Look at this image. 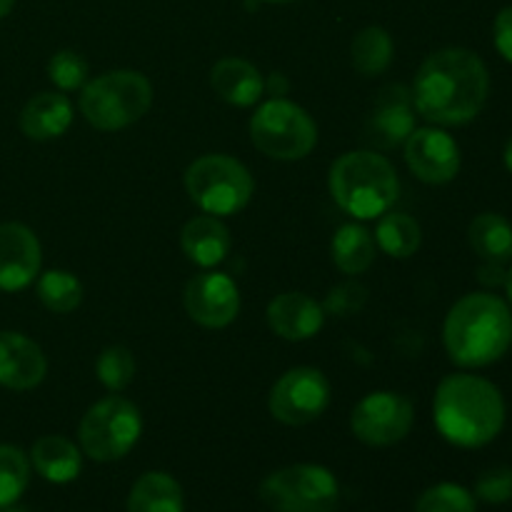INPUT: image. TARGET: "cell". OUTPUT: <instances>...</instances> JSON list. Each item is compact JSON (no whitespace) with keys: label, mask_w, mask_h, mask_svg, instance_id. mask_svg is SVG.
I'll return each mask as SVG.
<instances>
[{"label":"cell","mask_w":512,"mask_h":512,"mask_svg":"<svg viewBox=\"0 0 512 512\" xmlns=\"http://www.w3.org/2000/svg\"><path fill=\"white\" fill-rule=\"evenodd\" d=\"M413 105L433 125H465L483 110L490 93V75L478 53L443 48L428 55L413 83Z\"/></svg>","instance_id":"obj_1"},{"label":"cell","mask_w":512,"mask_h":512,"mask_svg":"<svg viewBox=\"0 0 512 512\" xmlns=\"http://www.w3.org/2000/svg\"><path fill=\"white\" fill-rule=\"evenodd\" d=\"M435 428L458 448H483L505 425V400L490 380L478 375H448L435 390Z\"/></svg>","instance_id":"obj_2"},{"label":"cell","mask_w":512,"mask_h":512,"mask_svg":"<svg viewBox=\"0 0 512 512\" xmlns=\"http://www.w3.org/2000/svg\"><path fill=\"white\" fill-rule=\"evenodd\" d=\"M450 360L463 368H485L512 345V313L493 293H470L450 308L443 325Z\"/></svg>","instance_id":"obj_3"},{"label":"cell","mask_w":512,"mask_h":512,"mask_svg":"<svg viewBox=\"0 0 512 512\" xmlns=\"http://www.w3.org/2000/svg\"><path fill=\"white\" fill-rule=\"evenodd\" d=\"M328 188L343 213L373 220L388 213L400 193L393 163L375 150H350L330 165Z\"/></svg>","instance_id":"obj_4"},{"label":"cell","mask_w":512,"mask_h":512,"mask_svg":"<svg viewBox=\"0 0 512 512\" xmlns=\"http://www.w3.org/2000/svg\"><path fill=\"white\" fill-rule=\"evenodd\" d=\"M153 105V85L138 70H110L88 80L78 108L95 130H123L138 123Z\"/></svg>","instance_id":"obj_5"},{"label":"cell","mask_w":512,"mask_h":512,"mask_svg":"<svg viewBox=\"0 0 512 512\" xmlns=\"http://www.w3.org/2000/svg\"><path fill=\"white\" fill-rule=\"evenodd\" d=\"M185 190L203 213L223 218L235 215L250 203L255 183L240 160L223 153H210L193 160L185 170Z\"/></svg>","instance_id":"obj_6"},{"label":"cell","mask_w":512,"mask_h":512,"mask_svg":"<svg viewBox=\"0 0 512 512\" xmlns=\"http://www.w3.org/2000/svg\"><path fill=\"white\" fill-rule=\"evenodd\" d=\"M143 433V418L135 403L108 395L85 410L78 428L83 453L95 463H113L125 458Z\"/></svg>","instance_id":"obj_7"},{"label":"cell","mask_w":512,"mask_h":512,"mask_svg":"<svg viewBox=\"0 0 512 512\" xmlns=\"http://www.w3.org/2000/svg\"><path fill=\"white\" fill-rule=\"evenodd\" d=\"M250 140L273 160H303L318 143V125L300 105L273 98L250 118Z\"/></svg>","instance_id":"obj_8"},{"label":"cell","mask_w":512,"mask_h":512,"mask_svg":"<svg viewBox=\"0 0 512 512\" xmlns=\"http://www.w3.org/2000/svg\"><path fill=\"white\" fill-rule=\"evenodd\" d=\"M260 498L273 512H333L340 485L323 465H288L275 470L260 485Z\"/></svg>","instance_id":"obj_9"},{"label":"cell","mask_w":512,"mask_h":512,"mask_svg":"<svg viewBox=\"0 0 512 512\" xmlns=\"http://www.w3.org/2000/svg\"><path fill=\"white\" fill-rule=\"evenodd\" d=\"M330 405V383L318 368H293L280 375L268 395V410L278 423L308 425Z\"/></svg>","instance_id":"obj_10"},{"label":"cell","mask_w":512,"mask_h":512,"mask_svg":"<svg viewBox=\"0 0 512 512\" xmlns=\"http://www.w3.org/2000/svg\"><path fill=\"white\" fill-rule=\"evenodd\" d=\"M415 408L405 395L378 390L360 400L350 415V430L370 448H390L410 435Z\"/></svg>","instance_id":"obj_11"},{"label":"cell","mask_w":512,"mask_h":512,"mask_svg":"<svg viewBox=\"0 0 512 512\" xmlns=\"http://www.w3.org/2000/svg\"><path fill=\"white\" fill-rule=\"evenodd\" d=\"M183 305L193 323L218 330L238 318L240 290L230 275L205 270L185 285Z\"/></svg>","instance_id":"obj_12"},{"label":"cell","mask_w":512,"mask_h":512,"mask_svg":"<svg viewBox=\"0 0 512 512\" xmlns=\"http://www.w3.org/2000/svg\"><path fill=\"white\" fill-rule=\"evenodd\" d=\"M403 145L405 163L423 183L445 185L460 173V148L445 130L415 128Z\"/></svg>","instance_id":"obj_13"},{"label":"cell","mask_w":512,"mask_h":512,"mask_svg":"<svg viewBox=\"0 0 512 512\" xmlns=\"http://www.w3.org/2000/svg\"><path fill=\"white\" fill-rule=\"evenodd\" d=\"M415 130L413 93L405 85H385L365 123V138L375 148H398Z\"/></svg>","instance_id":"obj_14"},{"label":"cell","mask_w":512,"mask_h":512,"mask_svg":"<svg viewBox=\"0 0 512 512\" xmlns=\"http://www.w3.org/2000/svg\"><path fill=\"white\" fill-rule=\"evenodd\" d=\"M40 263H43L40 240L28 225H0V290L18 293L28 288L40 275Z\"/></svg>","instance_id":"obj_15"},{"label":"cell","mask_w":512,"mask_h":512,"mask_svg":"<svg viewBox=\"0 0 512 512\" xmlns=\"http://www.w3.org/2000/svg\"><path fill=\"white\" fill-rule=\"evenodd\" d=\"M265 318L275 335L290 340V343H300V340L315 338L323 330L325 310L310 295L290 290V293H280L270 300Z\"/></svg>","instance_id":"obj_16"},{"label":"cell","mask_w":512,"mask_h":512,"mask_svg":"<svg viewBox=\"0 0 512 512\" xmlns=\"http://www.w3.org/2000/svg\"><path fill=\"white\" fill-rule=\"evenodd\" d=\"M48 373V360L40 345L23 333H0V385L10 390H30Z\"/></svg>","instance_id":"obj_17"},{"label":"cell","mask_w":512,"mask_h":512,"mask_svg":"<svg viewBox=\"0 0 512 512\" xmlns=\"http://www.w3.org/2000/svg\"><path fill=\"white\" fill-rule=\"evenodd\" d=\"M180 245H183V253L188 255L190 263L208 270L228 258L230 248H233V238H230V230L223 220L205 213L195 215L193 220L183 225Z\"/></svg>","instance_id":"obj_18"},{"label":"cell","mask_w":512,"mask_h":512,"mask_svg":"<svg viewBox=\"0 0 512 512\" xmlns=\"http://www.w3.org/2000/svg\"><path fill=\"white\" fill-rule=\"evenodd\" d=\"M210 85L220 100L238 108H250L265 93V78L250 60L223 58L210 70Z\"/></svg>","instance_id":"obj_19"},{"label":"cell","mask_w":512,"mask_h":512,"mask_svg":"<svg viewBox=\"0 0 512 512\" xmlns=\"http://www.w3.org/2000/svg\"><path fill=\"white\" fill-rule=\"evenodd\" d=\"M73 123V103L68 95L55 93H38L25 103L20 113V130L30 140H55L65 133Z\"/></svg>","instance_id":"obj_20"},{"label":"cell","mask_w":512,"mask_h":512,"mask_svg":"<svg viewBox=\"0 0 512 512\" xmlns=\"http://www.w3.org/2000/svg\"><path fill=\"white\" fill-rule=\"evenodd\" d=\"M30 463L48 483L63 485L78 478L80 468H83V455L73 440L63 438V435H43L33 443Z\"/></svg>","instance_id":"obj_21"},{"label":"cell","mask_w":512,"mask_h":512,"mask_svg":"<svg viewBox=\"0 0 512 512\" xmlns=\"http://www.w3.org/2000/svg\"><path fill=\"white\" fill-rule=\"evenodd\" d=\"M375 238L368 228L358 223H348L338 228L330 243V255L340 273L345 275H363L375 263Z\"/></svg>","instance_id":"obj_22"},{"label":"cell","mask_w":512,"mask_h":512,"mask_svg":"<svg viewBox=\"0 0 512 512\" xmlns=\"http://www.w3.org/2000/svg\"><path fill=\"white\" fill-rule=\"evenodd\" d=\"M183 490L168 473H145L128 495V512H183Z\"/></svg>","instance_id":"obj_23"},{"label":"cell","mask_w":512,"mask_h":512,"mask_svg":"<svg viewBox=\"0 0 512 512\" xmlns=\"http://www.w3.org/2000/svg\"><path fill=\"white\" fill-rule=\"evenodd\" d=\"M468 240L483 263L512 260V225L498 213H480L470 223Z\"/></svg>","instance_id":"obj_24"},{"label":"cell","mask_w":512,"mask_h":512,"mask_svg":"<svg viewBox=\"0 0 512 512\" xmlns=\"http://www.w3.org/2000/svg\"><path fill=\"white\" fill-rule=\"evenodd\" d=\"M395 45L393 38L385 28L380 25H368V28L360 30L353 38L350 45V58H353V68L358 70L365 78H375V75H383L385 70L393 63Z\"/></svg>","instance_id":"obj_25"},{"label":"cell","mask_w":512,"mask_h":512,"mask_svg":"<svg viewBox=\"0 0 512 512\" xmlns=\"http://www.w3.org/2000/svg\"><path fill=\"white\" fill-rule=\"evenodd\" d=\"M423 243V230L418 220L405 213H385L380 215L378 228H375V245L390 258L405 260L418 253Z\"/></svg>","instance_id":"obj_26"},{"label":"cell","mask_w":512,"mask_h":512,"mask_svg":"<svg viewBox=\"0 0 512 512\" xmlns=\"http://www.w3.org/2000/svg\"><path fill=\"white\" fill-rule=\"evenodd\" d=\"M38 298L50 313L68 315L83 303V283L68 270H48L38 275Z\"/></svg>","instance_id":"obj_27"},{"label":"cell","mask_w":512,"mask_h":512,"mask_svg":"<svg viewBox=\"0 0 512 512\" xmlns=\"http://www.w3.org/2000/svg\"><path fill=\"white\" fill-rule=\"evenodd\" d=\"M30 480V460L15 445H0V510L10 508L25 493Z\"/></svg>","instance_id":"obj_28"},{"label":"cell","mask_w":512,"mask_h":512,"mask_svg":"<svg viewBox=\"0 0 512 512\" xmlns=\"http://www.w3.org/2000/svg\"><path fill=\"white\" fill-rule=\"evenodd\" d=\"M95 375L110 393H120L128 388L135 378V358L123 345H110L98 355Z\"/></svg>","instance_id":"obj_29"},{"label":"cell","mask_w":512,"mask_h":512,"mask_svg":"<svg viewBox=\"0 0 512 512\" xmlns=\"http://www.w3.org/2000/svg\"><path fill=\"white\" fill-rule=\"evenodd\" d=\"M415 512H478L475 498L455 483H440L425 490L415 503Z\"/></svg>","instance_id":"obj_30"},{"label":"cell","mask_w":512,"mask_h":512,"mask_svg":"<svg viewBox=\"0 0 512 512\" xmlns=\"http://www.w3.org/2000/svg\"><path fill=\"white\" fill-rule=\"evenodd\" d=\"M88 63L75 50H58L53 58L48 60V78L53 80L55 88L60 93H70V90H83L88 83Z\"/></svg>","instance_id":"obj_31"},{"label":"cell","mask_w":512,"mask_h":512,"mask_svg":"<svg viewBox=\"0 0 512 512\" xmlns=\"http://www.w3.org/2000/svg\"><path fill=\"white\" fill-rule=\"evenodd\" d=\"M368 303V290L363 288L355 280H348V283L335 285L333 290L325 298V315H338V318H348V315H355L363 310V305Z\"/></svg>","instance_id":"obj_32"},{"label":"cell","mask_w":512,"mask_h":512,"mask_svg":"<svg viewBox=\"0 0 512 512\" xmlns=\"http://www.w3.org/2000/svg\"><path fill=\"white\" fill-rule=\"evenodd\" d=\"M475 495L485 503H508L512 500V468H495L488 470L475 483Z\"/></svg>","instance_id":"obj_33"},{"label":"cell","mask_w":512,"mask_h":512,"mask_svg":"<svg viewBox=\"0 0 512 512\" xmlns=\"http://www.w3.org/2000/svg\"><path fill=\"white\" fill-rule=\"evenodd\" d=\"M493 40L498 53L503 55L508 63H512V5L510 8H503L495 18L493 25Z\"/></svg>","instance_id":"obj_34"},{"label":"cell","mask_w":512,"mask_h":512,"mask_svg":"<svg viewBox=\"0 0 512 512\" xmlns=\"http://www.w3.org/2000/svg\"><path fill=\"white\" fill-rule=\"evenodd\" d=\"M480 283L490 285V288H498V285H505V278H508V268L503 263H485L480 268Z\"/></svg>","instance_id":"obj_35"},{"label":"cell","mask_w":512,"mask_h":512,"mask_svg":"<svg viewBox=\"0 0 512 512\" xmlns=\"http://www.w3.org/2000/svg\"><path fill=\"white\" fill-rule=\"evenodd\" d=\"M503 160H505V168H508L510 173H512V138L508 140V145H505V155H503Z\"/></svg>","instance_id":"obj_36"},{"label":"cell","mask_w":512,"mask_h":512,"mask_svg":"<svg viewBox=\"0 0 512 512\" xmlns=\"http://www.w3.org/2000/svg\"><path fill=\"white\" fill-rule=\"evenodd\" d=\"M13 5H15V0H0V18H5V15L10 13V10H13Z\"/></svg>","instance_id":"obj_37"},{"label":"cell","mask_w":512,"mask_h":512,"mask_svg":"<svg viewBox=\"0 0 512 512\" xmlns=\"http://www.w3.org/2000/svg\"><path fill=\"white\" fill-rule=\"evenodd\" d=\"M505 290H508V298L512 303V268L508 270V278H505Z\"/></svg>","instance_id":"obj_38"},{"label":"cell","mask_w":512,"mask_h":512,"mask_svg":"<svg viewBox=\"0 0 512 512\" xmlns=\"http://www.w3.org/2000/svg\"><path fill=\"white\" fill-rule=\"evenodd\" d=\"M263 3H293V0H263Z\"/></svg>","instance_id":"obj_39"},{"label":"cell","mask_w":512,"mask_h":512,"mask_svg":"<svg viewBox=\"0 0 512 512\" xmlns=\"http://www.w3.org/2000/svg\"><path fill=\"white\" fill-rule=\"evenodd\" d=\"M3 512H23V510H8V508H3Z\"/></svg>","instance_id":"obj_40"}]
</instances>
